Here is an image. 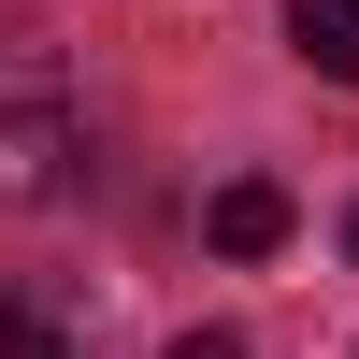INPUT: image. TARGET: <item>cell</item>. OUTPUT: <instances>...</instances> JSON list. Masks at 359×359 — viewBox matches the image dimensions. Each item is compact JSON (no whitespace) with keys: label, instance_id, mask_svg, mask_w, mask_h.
Listing matches in <instances>:
<instances>
[{"label":"cell","instance_id":"1","mask_svg":"<svg viewBox=\"0 0 359 359\" xmlns=\"http://www.w3.org/2000/svg\"><path fill=\"white\" fill-rule=\"evenodd\" d=\"M72 144H86V115H72V57H57L29 15H0V201L72 187Z\"/></svg>","mask_w":359,"mask_h":359},{"label":"cell","instance_id":"2","mask_svg":"<svg viewBox=\"0 0 359 359\" xmlns=\"http://www.w3.org/2000/svg\"><path fill=\"white\" fill-rule=\"evenodd\" d=\"M101 345V316H86L72 273H15L0 287V359H86Z\"/></svg>","mask_w":359,"mask_h":359},{"label":"cell","instance_id":"3","mask_svg":"<svg viewBox=\"0 0 359 359\" xmlns=\"http://www.w3.org/2000/svg\"><path fill=\"white\" fill-rule=\"evenodd\" d=\"M201 230H216V259H273L302 216H287V187H273V172H230V187L201 201Z\"/></svg>","mask_w":359,"mask_h":359},{"label":"cell","instance_id":"4","mask_svg":"<svg viewBox=\"0 0 359 359\" xmlns=\"http://www.w3.org/2000/svg\"><path fill=\"white\" fill-rule=\"evenodd\" d=\"M287 43H302V72L359 86V0H287Z\"/></svg>","mask_w":359,"mask_h":359},{"label":"cell","instance_id":"5","mask_svg":"<svg viewBox=\"0 0 359 359\" xmlns=\"http://www.w3.org/2000/svg\"><path fill=\"white\" fill-rule=\"evenodd\" d=\"M172 359H245V331H172Z\"/></svg>","mask_w":359,"mask_h":359},{"label":"cell","instance_id":"6","mask_svg":"<svg viewBox=\"0 0 359 359\" xmlns=\"http://www.w3.org/2000/svg\"><path fill=\"white\" fill-rule=\"evenodd\" d=\"M345 259H359V216H345Z\"/></svg>","mask_w":359,"mask_h":359}]
</instances>
